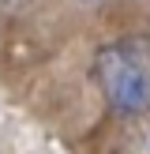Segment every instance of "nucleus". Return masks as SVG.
Returning <instances> with one entry per match:
<instances>
[{
  "mask_svg": "<svg viewBox=\"0 0 150 154\" xmlns=\"http://www.w3.org/2000/svg\"><path fill=\"white\" fill-rule=\"evenodd\" d=\"M94 75L101 87L105 102L116 113L131 117V113L150 109V42H109L98 49Z\"/></svg>",
  "mask_w": 150,
  "mask_h": 154,
  "instance_id": "1",
  "label": "nucleus"
},
{
  "mask_svg": "<svg viewBox=\"0 0 150 154\" xmlns=\"http://www.w3.org/2000/svg\"><path fill=\"white\" fill-rule=\"evenodd\" d=\"M128 154H150V128H139V135L131 139V150Z\"/></svg>",
  "mask_w": 150,
  "mask_h": 154,
  "instance_id": "2",
  "label": "nucleus"
}]
</instances>
